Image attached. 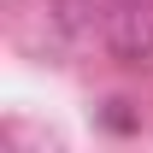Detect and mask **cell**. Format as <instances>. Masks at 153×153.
<instances>
[{"label": "cell", "instance_id": "cell-1", "mask_svg": "<svg viewBox=\"0 0 153 153\" xmlns=\"http://www.w3.org/2000/svg\"><path fill=\"white\" fill-rule=\"evenodd\" d=\"M100 41L118 65H153V6L147 0H124L100 18Z\"/></svg>", "mask_w": 153, "mask_h": 153}]
</instances>
